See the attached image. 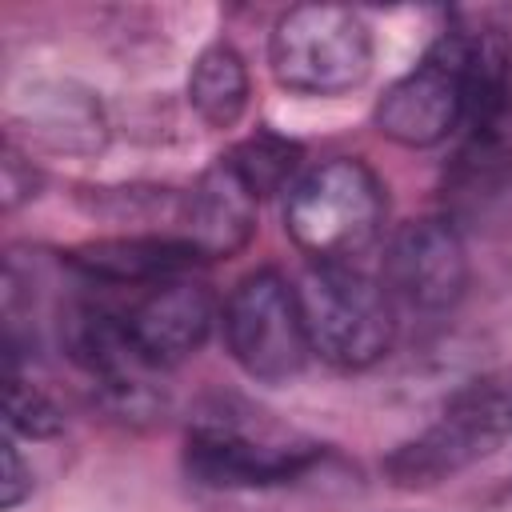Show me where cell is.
<instances>
[{"label": "cell", "mask_w": 512, "mask_h": 512, "mask_svg": "<svg viewBox=\"0 0 512 512\" xmlns=\"http://www.w3.org/2000/svg\"><path fill=\"white\" fill-rule=\"evenodd\" d=\"M224 340L232 360L260 384H288L304 372L308 336L296 304V288L272 272H248L224 304Z\"/></svg>", "instance_id": "obj_5"}, {"label": "cell", "mask_w": 512, "mask_h": 512, "mask_svg": "<svg viewBox=\"0 0 512 512\" xmlns=\"http://www.w3.org/2000/svg\"><path fill=\"white\" fill-rule=\"evenodd\" d=\"M268 64L288 92L336 96L372 72V32L352 8L296 4L272 28Z\"/></svg>", "instance_id": "obj_4"}, {"label": "cell", "mask_w": 512, "mask_h": 512, "mask_svg": "<svg viewBox=\"0 0 512 512\" xmlns=\"http://www.w3.org/2000/svg\"><path fill=\"white\" fill-rule=\"evenodd\" d=\"M4 416H8V428L20 432V436H32V440H44V436H56L64 428V416L60 408L32 384H24L16 372H8V388H4Z\"/></svg>", "instance_id": "obj_14"}, {"label": "cell", "mask_w": 512, "mask_h": 512, "mask_svg": "<svg viewBox=\"0 0 512 512\" xmlns=\"http://www.w3.org/2000/svg\"><path fill=\"white\" fill-rule=\"evenodd\" d=\"M188 100L212 128H232L248 108V68L232 44H212L196 56Z\"/></svg>", "instance_id": "obj_12"}, {"label": "cell", "mask_w": 512, "mask_h": 512, "mask_svg": "<svg viewBox=\"0 0 512 512\" xmlns=\"http://www.w3.org/2000/svg\"><path fill=\"white\" fill-rule=\"evenodd\" d=\"M320 460L304 440H260L232 424H196L184 444V468L212 488H272L304 476Z\"/></svg>", "instance_id": "obj_7"}, {"label": "cell", "mask_w": 512, "mask_h": 512, "mask_svg": "<svg viewBox=\"0 0 512 512\" xmlns=\"http://www.w3.org/2000/svg\"><path fill=\"white\" fill-rule=\"evenodd\" d=\"M180 224H184V240L196 244L200 256H232L248 244L256 228V196L220 156L184 192Z\"/></svg>", "instance_id": "obj_10"}, {"label": "cell", "mask_w": 512, "mask_h": 512, "mask_svg": "<svg viewBox=\"0 0 512 512\" xmlns=\"http://www.w3.org/2000/svg\"><path fill=\"white\" fill-rule=\"evenodd\" d=\"M196 260L204 256L184 236H112L76 244L68 252L72 268L108 284H164L188 272Z\"/></svg>", "instance_id": "obj_11"}, {"label": "cell", "mask_w": 512, "mask_h": 512, "mask_svg": "<svg viewBox=\"0 0 512 512\" xmlns=\"http://www.w3.org/2000/svg\"><path fill=\"white\" fill-rule=\"evenodd\" d=\"M224 160L236 168V176L252 188V196H268V192H280L284 180L300 168V144L296 140H284L276 132H252L248 140L232 144L224 152Z\"/></svg>", "instance_id": "obj_13"}, {"label": "cell", "mask_w": 512, "mask_h": 512, "mask_svg": "<svg viewBox=\"0 0 512 512\" xmlns=\"http://www.w3.org/2000/svg\"><path fill=\"white\" fill-rule=\"evenodd\" d=\"M384 184L380 176L352 156L324 160L308 168L284 204L288 236L316 264H348L368 252L384 228Z\"/></svg>", "instance_id": "obj_2"}, {"label": "cell", "mask_w": 512, "mask_h": 512, "mask_svg": "<svg viewBox=\"0 0 512 512\" xmlns=\"http://www.w3.org/2000/svg\"><path fill=\"white\" fill-rule=\"evenodd\" d=\"M132 348L148 368L180 364L184 356L200 352L212 328V296L200 284L188 280H164L144 300L132 304V312L120 316Z\"/></svg>", "instance_id": "obj_9"}, {"label": "cell", "mask_w": 512, "mask_h": 512, "mask_svg": "<svg viewBox=\"0 0 512 512\" xmlns=\"http://www.w3.org/2000/svg\"><path fill=\"white\" fill-rule=\"evenodd\" d=\"M512 440V364L464 380L432 428L396 444L384 456V476L396 488H432Z\"/></svg>", "instance_id": "obj_1"}, {"label": "cell", "mask_w": 512, "mask_h": 512, "mask_svg": "<svg viewBox=\"0 0 512 512\" xmlns=\"http://www.w3.org/2000/svg\"><path fill=\"white\" fill-rule=\"evenodd\" d=\"M468 284V256L444 220H408L384 252V288L420 312L452 308Z\"/></svg>", "instance_id": "obj_8"}, {"label": "cell", "mask_w": 512, "mask_h": 512, "mask_svg": "<svg viewBox=\"0 0 512 512\" xmlns=\"http://www.w3.org/2000/svg\"><path fill=\"white\" fill-rule=\"evenodd\" d=\"M32 492V472L24 468L20 452L12 440H4V476H0V504L4 508H16L24 496Z\"/></svg>", "instance_id": "obj_15"}, {"label": "cell", "mask_w": 512, "mask_h": 512, "mask_svg": "<svg viewBox=\"0 0 512 512\" xmlns=\"http://www.w3.org/2000/svg\"><path fill=\"white\" fill-rule=\"evenodd\" d=\"M308 348L336 368L376 364L396 336L388 292L352 264H312L296 284Z\"/></svg>", "instance_id": "obj_3"}, {"label": "cell", "mask_w": 512, "mask_h": 512, "mask_svg": "<svg viewBox=\"0 0 512 512\" xmlns=\"http://www.w3.org/2000/svg\"><path fill=\"white\" fill-rule=\"evenodd\" d=\"M372 120L404 148L440 144L464 124V32H444L412 72L392 80L376 100Z\"/></svg>", "instance_id": "obj_6"}]
</instances>
